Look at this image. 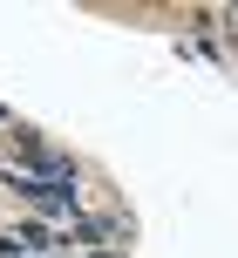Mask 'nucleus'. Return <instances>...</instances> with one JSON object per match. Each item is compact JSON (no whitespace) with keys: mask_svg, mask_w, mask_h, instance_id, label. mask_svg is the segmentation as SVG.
<instances>
[]
</instances>
